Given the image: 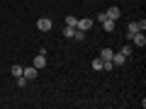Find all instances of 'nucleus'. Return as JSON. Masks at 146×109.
<instances>
[{"label":"nucleus","instance_id":"obj_7","mask_svg":"<svg viewBox=\"0 0 146 109\" xmlns=\"http://www.w3.org/2000/svg\"><path fill=\"white\" fill-rule=\"evenodd\" d=\"M105 15H107L110 17V20H119V15H122V12H119V7H110V10H105Z\"/></svg>","mask_w":146,"mask_h":109},{"label":"nucleus","instance_id":"obj_3","mask_svg":"<svg viewBox=\"0 0 146 109\" xmlns=\"http://www.w3.org/2000/svg\"><path fill=\"white\" fill-rule=\"evenodd\" d=\"M32 66H34L36 70H42V68L46 66V53H36V56H34V61H32Z\"/></svg>","mask_w":146,"mask_h":109},{"label":"nucleus","instance_id":"obj_11","mask_svg":"<svg viewBox=\"0 0 146 109\" xmlns=\"http://www.w3.org/2000/svg\"><path fill=\"white\" fill-rule=\"evenodd\" d=\"M73 34H76V27H66L63 29V36H68V39H73Z\"/></svg>","mask_w":146,"mask_h":109},{"label":"nucleus","instance_id":"obj_10","mask_svg":"<svg viewBox=\"0 0 146 109\" xmlns=\"http://www.w3.org/2000/svg\"><path fill=\"white\" fill-rule=\"evenodd\" d=\"M102 27H105V32H112V29H115V20H110V17L102 20Z\"/></svg>","mask_w":146,"mask_h":109},{"label":"nucleus","instance_id":"obj_16","mask_svg":"<svg viewBox=\"0 0 146 109\" xmlns=\"http://www.w3.org/2000/svg\"><path fill=\"white\" fill-rule=\"evenodd\" d=\"M122 53H124V56H129V53H131V46H129V44H124V46H122Z\"/></svg>","mask_w":146,"mask_h":109},{"label":"nucleus","instance_id":"obj_1","mask_svg":"<svg viewBox=\"0 0 146 109\" xmlns=\"http://www.w3.org/2000/svg\"><path fill=\"white\" fill-rule=\"evenodd\" d=\"M136 32H146V22H131V24L127 27V36L136 34Z\"/></svg>","mask_w":146,"mask_h":109},{"label":"nucleus","instance_id":"obj_6","mask_svg":"<svg viewBox=\"0 0 146 109\" xmlns=\"http://www.w3.org/2000/svg\"><path fill=\"white\" fill-rule=\"evenodd\" d=\"M36 29L39 32H49L51 29V20H49V17H42V20L36 22Z\"/></svg>","mask_w":146,"mask_h":109},{"label":"nucleus","instance_id":"obj_8","mask_svg":"<svg viewBox=\"0 0 146 109\" xmlns=\"http://www.w3.org/2000/svg\"><path fill=\"white\" fill-rule=\"evenodd\" d=\"M127 61V56H124V53H112V63H115V66H122V63H124Z\"/></svg>","mask_w":146,"mask_h":109},{"label":"nucleus","instance_id":"obj_13","mask_svg":"<svg viewBox=\"0 0 146 109\" xmlns=\"http://www.w3.org/2000/svg\"><path fill=\"white\" fill-rule=\"evenodd\" d=\"M73 39H76V41H83V39H85V32L76 29V34H73Z\"/></svg>","mask_w":146,"mask_h":109},{"label":"nucleus","instance_id":"obj_14","mask_svg":"<svg viewBox=\"0 0 146 109\" xmlns=\"http://www.w3.org/2000/svg\"><path fill=\"white\" fill-rule=\"evenodd\" d=\"M76 22H78V20H76L73 15H68V17H66V27H76Z\"/></svg>","mask_w":146,"mask_h":109},{"label":"nucleus","instance_id":"obj_15","mask_svg":"<svg viewBox=\"0 0 146 109\" xmlns=\"http://www.w3.org/2000/svg\"><path fill=\"white\" fill-rule=\"evenodd\" d=\"M93 68H95V70H102V58H95V61H93Z\"/></svg>","mask_w":146,"mask_h":109},{"label":"nucleus","instance_id":"obj_9","mask_svg":"<svg viewBox=\"0 0 146 109\" xmlns=\"http://www.w3.org/2000/svg\"><path fill=\"white\" fill-rule=\"evenodd\" d=\"M112 49H102V53H100V58H102V61H112Z\"/></svg>","mask_w":146,"mask_h":109},{"label":"nucleus","instance_id":"obj_12","mask_svg":"<svg viewBox=\"0 0 146 109\" xmlns=\"http://www.w3.org/2000/svg\"><path fill=\"white\" fill-rule=\"evenodd\" d=\"M10 73L15 75V78H20V75H22V66H12V68H10Z\"/></svg>","mask_w":146,"mask_h":109},{"label":"nucleus","instance_id":"obj_4","mask_svg":"<svg viewBox=\"0 0 146 109\" xmlns=\"http://www.w3.org/2000/svg\"><path fill=\"white\" fill-rule=\"evenodd\" d=\"M90 27H93V20H90V17H83V20L76 22V29H80V32H88Z\"/></svg>","mask_w":146,"mask_h":109},{"label":"nucleus","instance_id":"obj_2","mask_svg":"<svg viewBox=\"0 0 146 109\" xmlns=\"http://www.w3.org/2000/svg\"><path fill=\"white\" fill-rule=\"evenodd\" d=\"M129 41L134 44V46H146V36H144V32H136V34H131V36H129Z\"/></svg>","mask_w":146,"mask_h":109},{"label":"nucleus","instance_id":"obj_17","mask_svg":"<svg viewBox=\"0 0 146 109\" xmlns=\"http://www.w3.org/2000/svg\"><path fill=\"white\" fill-rule=\"evenodd\" d=\"M17 85H20V87H25V85H27V80H25V75H20V78H17Z\"/></svg>","mask_w":146,"mask_h":109},{"label":"nucleus","instance_id":"obj_5","mask_svg":"<svg viewBox=\"0 0 146 109\" xmlns=\"http://www.w3.org/2000/svg\"><path fill=\"white\" fill-rule=\"evenodd\" d=\"M36 73H39V70H36L34 66H27V68H22V75H25V80H34V78H36Z\"/></svg>","mask_w":146,"mask_h":109}]
</instances>
